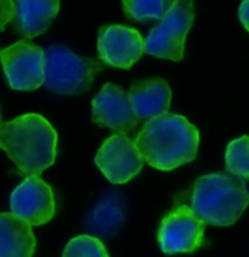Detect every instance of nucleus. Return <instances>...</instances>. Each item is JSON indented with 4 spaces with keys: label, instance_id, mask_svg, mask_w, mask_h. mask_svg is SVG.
Segmentation results:
<instances>
[{
    "label": "nucleus",
    "instance_id": "nucleus-1",
    "mask_svg": "<svg viewBox=\"0 0 249 257\" xmlns=\"http://www.w3.org/2000/svg\"><path fill=\"white\" fill-rule=\"evenodd\" d=\"M135 144L149 167L170 171L197 158L199 132L186 117L166 112L148 120Z\"/></svg>",
    "mask_w": 249,
    "mask_h": 257
},
{
    "label": "nucleus",
    "instance_id": "nucleus-2",
    "mask_svg": "<svg viewBox=\"0 0 249 257\" xmlns=\"http://www.w3.org/2000/svg\"><path fill=\"white\" fill-rule=\"evenodd\" d=\"M0 149L27 177L40 176L57 157V132L47 118L30 112L0 126Z\"/></svg>",
    "mask_w": 249,
    "mask_h": 257
},
{
    "label": "nucleus",
    "instance_id": "nucleus-3",
    "mask_svg": "<svg viewBox=\"0 0 249 257\" xmlns=\"http://www.w3.org/2000/svg\"><path fill=\"white\" fill-rule=\"evenodd\" d=\"M248 206V189L239 177L214 173L199 177L194 184L191 208L207 225L230 226Z\"/></svg>",
    "mask_w": 249,
    "mask_h": 257
},
{
    "label": "nucleus",
    "instance_id": "nucleus-4",
    "mask_svg": "<svg viewBox=\"0 0 249 257\" xmlns=\"http://www.w3.org/2000/svg\"><path fill=\"white\" fill-rule=\"evenodd\" d=\"M106 64L99 59L82 57L62 46L46 50L44 85L60 95H79L87 92Z\"/></svg>",
    "mask_w": 249,
    "mask_h": 257
},
{
    "label": "nucleus",
    "instance_id": "nucleus-5",
    "mask_svg": "<svg viewBox=\"0 0 249 257\" xmlns=\"http://www.w3.org/2000/svg\"><path fill=\"white\" fill-rule=\"evenodd\" d=\"M194 0H175L160 24L145 38V53L158 59L181 62L186 35L194 25Z\"/></svg>",
    "mask_w": 249,
    "mask_h": 257
},
{
    "label": "nucleus",
    "instance_id": "nucleus-6",
    "mask_svg": "<svg viewBox=\"0 0 249 257\" xmlns=\"http://www.w3.org/2000/svg\"><path fill=\"white\" fill-rule=\"evenodd\" d=\"M6 82L17 91H34L46 79V51L31 40L22 38L0 50Z\"/></svg>",
    "mask_w": 249,
    "mask_h": 257
},
{
    "label": "nucleus",
    "instance_id": "nucleus-7",
    "mask_svg": "<svg viewBox=\"0 0 249 257\" xmlns=\"http://www.w3.org/2000/svg\"><path fill=\"white\" fill-rule=\"evenodd\" d=\"M205 222L188 205H178L161 219L157 240L163 253H194L204 244Z\"/></svg>",
    "mask_w": 249,
    "mask_h": 257
},
{
    "label": "nucleus",
    "instance_id": "nucleus-8",
    "mask_svg": "<svg viewBox=\"0 0 249 257\" xmlns=\"http://www.w3.org/2000/svg\"><path fill=\"white\" fill-rule=\"evenodd\" d=\"M96 164L110 183L125 184L141 173L144 158L126 133H115L100 146Z\"/></svg>",
    "mask_w": 249,
    "mask_h": 257
},
{
    "label": "nucleus",
    "instance_id": "nucleus-9",
    "mask_svg": "<svg viewBox=\"0 0 249 257\" xmlns=\"http://www.w3.org/2000/svg\"><path fill=\"white\" fill-rule=\"evenodd\" d=\"M11 212L31 226H41L56 215L53 189L38 176L27 177L11 194Z\"/></svg>",
    "mask_w": 249,
    "mask_h": 257
},
{
    "label": "nucleus",
    "instance_id": "nucleus-10",
    "mask_svg": "<svg viewBox=\"0 0 249 257\" xmlns=\"http://www.w3.org/2000/svg\"><path fill=\"white\" fill-rule=\"evenodd\" d=\"M100 60L117 69H131L145 53V40L139 31L125 25L101 27L97 40Z\"/></svg>",
    "mask_w": 249,
    "mask_h": 257
},
{
    "label": "nucleus",
    "instance_id": "nucleus-11",
    "mask_svg": "<svg viewBox=\"0 0 249 257\" xmlns=\"http://www.w3.org/2000/svg\"><path fill=\"white\" fill-rule=\"evenodd\" d=\"M93 121L116 133H128L136 127L139 118L129 95L115 83H106L93 99Z\"/></svg>",
    "mask_w": 249,
    "mask_h": 257
},
{
    "label": "nucleus",
    "instance_id": "nucleus-12",
    "mask_svg": "<svg viewBox=\"0 0 249 257\" xmlns=\"http://www.w3.org/2000/svg\"><path fill=\"white\" fill-rule=\"evenodd\" d=\"M128 95L136 117L148 121L154 117L166 114L172 101V89L164 79L149 78L135 80Z\"/></svg>",
    "mask_w": 249,
    "mask_h": 257
},
{
    "label": "nucleus",
    "instance_id": "nucleus-13",
    "mask_svg": "<svg viewBox=\"0 0 249 257\" xmlns=\"http://www.w3.org/2000/svg\"><path fill=\"white\" fill-rule=\"evenodd\" d=\"M60 9V0H15V31L31 40L47 31Z\"/></svg>",
    "mask_w": 249,
    "mask_h": 257
},
{
    "label": "nucleus",
    "instance_id": "nucleus-14",
    "mask_svg": "<svg viewBox=\"0 0 249 257\" xmlns=\"http://www.w3.org/2000/svg\"><path fill=\"white\" fill-rule=\"evenodd\" d=\"M37 241L33 226L15 213H0V257H33Z\"/></svg>",
    "mask_w": 249,
    "mask_h": 257
},
{
    "label": "nucleus",
    "instance_id": "nucleus-15",
    "mask_svg": "<svg viewBox=\"0 0 249 257\" xmlns=\"http://www.w3.org/2000/svg\"><path fill=\"white\" fill-rule=\"evenodd\" d=\"M175 0H122V8L126 18L148 22L158 21L169 12Z\"/></svg>",
    "mask_w": 249,
    "mask_h": 257
},
{
    "label": "nucleus",
    "instance_id": "nucleus-16",
    "mask_svg": "<svg viewBox=\"0 0 249 257\" xmlns=\"http://www.w3.org/2000/svg\"><path fill=\"white\" fill-rule=\"evenodd\" d=\"M224 160L232 176L249 180V136H242L227 145Z\"/></svg>",
    "mask_w": 249,
    "mask_h": 257
},
{
    "label": "nucleus",
    "instance_id": "nucleus-17",
    "mask_svg": "<svg viewBox=\"0 0 249 257\" xmlns=\"http://www.w3.org/2000/svg\"><path fill=\"white\" fill-rule=\"evenodd\" d=\"M62 257H110L103 241L93 235H78L69 241Z\"/></svg>",
    "mask_w": 249,
    "mask_h": 257
},
{
    "label": "nucleus",
    "instance_id": "nucleus-18",
    "mask_svg": "<svg viewBox=\"0 0 249 257\" xmlns=\"http://www.w3.org/2000/svg\"><path fill=\"white\" fill-rule=\"evenodd\" d=\"M15 18V0H0V31Z\"/></svg>",
    "mask_w": 249,
    "mask_h": 257
},
{
    "label": "nucleus",
    "instance_id": "nucleus-19",
    "mask_svg": "<svg viewBox=\"0 0 249 257\" xmlns=\"http://www.w3.org/2000/svg\"><path fill=\"white\" fill-rule=\"evenodd\" d=\"M239 19L243 28L249 32V0H242L239 8Z\"/></svg>",
    "mask_w": 249,
    "mask_h": 257
},
{
    "label": "nucleus",
    "instance_id": "nucleus-20",
    "mask_svg": "<svg viewBox=\"0 0 249 257\" xmlns=\"http://www.w3.org/2000/svg\"><path fill=\"white\" fill-rule=\"evenodd\" d=\"M3 124V121H2V114H0V126Z\"/></svg>",
    "mask_w": 249,
    "mask_h": 257
}]
</instances>
